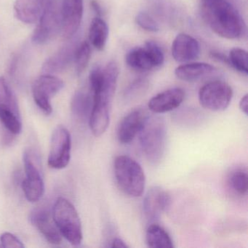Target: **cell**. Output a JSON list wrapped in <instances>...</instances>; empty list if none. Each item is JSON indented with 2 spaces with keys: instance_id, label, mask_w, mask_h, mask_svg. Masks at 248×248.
I'll return each instance as SVG.
<instances>
[{
  "instance_id": "cell-18",
  "label": "cell",
  "mask_w": 248,
  "mask_h": 248,
  "mask_svg": "<svg viewBox=\"0 0 248 248\" xmlns=\"http://www.w3.org/2000/svg\"><path fill=\"white\" fill-rule=\"evenodd\" d=\"M184 98L185 93L181 88H171L154 96L149 101L148 108L155 114H163L179 107Z\"/></svg>"
},
{
  "instance_id": "cell-8",
  "label": "cell",
  "mask_w": 248,
  "mask_h": 248,
  "mask_svg": "<svg viewBox=\"0 0 248 248\" xmlns=\"http://www.w3.org/2000/svg\"><path fill=\"white\" fill-rule=\"evenodd\" d=\"M0 121L12 134H19L22 130L18 101L4 78H0Z\"/></svg>"
},
{
  "instance_id": "cell-24",
  "label": "cell",
  "mask_w": 248,
  "mask_h": 248,
  "mask_svg": "<svg viewBox=\"0 0 248 248\" xmlns=\"http://www.w3.org/2000/svg\"><path fill=\"white\" fill-rule=\"evenodd\" d=\"M227 184L230 189L239 196L248 194V174L245 167L238 166L232 168L228 174Z\"/></svg>"
},
{
  "instance_id": "cell-14",
  "label": "cell",
  "mask_w": 248,
  "mask_h": 248,
  "mask_svg": "<svg viewBox=\"0 0 248 248\" xmlns=\"http://www.w3.org/2000/svg\"><path fill=\"white\" fill-rule=\"evenodd\" d=\"M170 197L168 193L159 186H153L147 191L143 200V209L149 221L155 222L170 204Z\"/></svg>"
},
{
  "instance_id": "cell-9",
  "label": "cell",
  "mask_w": 248,
  "mask_h": 248,
  "mask_svg": "<svg viewBox=\"0 0 248 248\" xmlns=\"http://www.w3.org/2000/svg\"><path fill=\"white\" fill-rule=\"evenodd\" d=\"M233 97L230 85L223 81H212L199 91V101L203 108L212 111H224Z\"/></svg>"
},
{
  "instance_id": "cell-23",
  "label": "cell",
  "mask_w": 248,
  "mask_h": 248,
  "mask_svg": "<svg viewBox=\"0 0 248 248\" xmlns=\"http://www.w3.org/2000/svg\"><path fill=\"white\" fill-rule=\"evenodd\" d=\"M146 242L152 248H173L174 245L168 232L159 225L153 223L146 232Z\"/></svg>"
},
{
  "instance_id": "cell-6",
  "label": "cell",
  "mask_w": 248,
  "mask_h": 248,
  "mask_svg": "<svg viewBox=\"0 0 248 248\" xmlns=\"http://www.w3.org/2000/svg\"><path fill=\"white\" fill-rule=\"evenodd\" d=\"M23 159L26 173L22 183L23 191L29 202H36L40 200L45 193L40 157L35 151L30 149L24 152Z\"/></svg>"
},
{
  "instance_id": "cell-28",
  "label": "cell",
  "mask_w": 248,
  "mask_h": 248,
  "mask_svg": "<svg viewBox=\"0 0 248 248\" xmlns=\"http://www.w3.org/2000/svg\"><path fill=\"white\" fill-rule=\"evenodd\" d=\"M136 22L140 28L151 32H156L159 30V24L149 14L139 13L136 17Z\"/></svg>"
},
{
  "instance_id": "cell-29",
  "label": "cell",
  "mask_w": 248,
  "mask_h": 248,
  "mask_svg": "<svg viewBox=\"0 0 248 248\" xmlns=\"http://www.w3.org/2000/svg\"><path fill=\"white\" fill-rule=\"evenodd\" d=\"M1 246L5 248H23L24 245L21 240L13 233L5 232L0 237Z\"/></svg>"
},
{
  "instance_id": "cell-7",
  "label": "cell",
  "mask_w": 248,
  "mask_h": 248,
  "mask_svg": "<svg viewBox=\"0 0 248 248\" xmlns=\"http://www.w3.org/2000/svg\"><path fill=\"white\" fill-rule=\"evenodd\" d=\"M44 6L32 36L33 43L37 45L47 43L62 29L61 0H47Z\"/></svg>"
},
{
  "instance_id": "cell-22",
  "label": "cell",
  "mask_w": 248,
  "mask_h": 248,
  "mask_svg": "<svg viewBox=\"0 0 248 248\" xmlns=\"http://www.w3.org/2000/svg\"><path fill=\"white\" fill-rule=\"evenodd\" d=\"M93 98L91 89L85 91L80 90L77 91L73 96L71 104V108L73 114L76 116L77 118L82 121L89 120L92 111Z\"/></svg>"
},
{
  "instance_id": "cell-25",
  "label": "cell",
  "mask_w": 248,
  "mask_h": 248,
  "mask_svg": "<svg viewBox=\"0 0 248 248\" xmlns=\"http://www.w3.org/2000/svg\"><path fill=\"white\" fill-rule=\"evenodd\" d=\"M108 37V27L107 23L100 17L94 18L89 29V40L92 46L97 50H104Z\"/></svg>"
},
{
  "instance_id": "cell-33",
  "label": "cell",
  "mask_w": 248,
  "mask_h": 248,
  "mask_svg": "<svg viewBox=\"0 0 248 248\" xmlns=\"http://www.w3.org/2000/svg\"><path fill=\"white\" fill-rule=\"evenodd\" d=\"M47 0H42V2H43V6H44L45 4L46 3V2H47Z\"/></svg>"
},
{
  "instance_id": "cell-16",
  "label": "cell",
  "mask_w": 248,
  "mask_h": 248,
  "mask_svg": "<svg viewBox=\"0 0 248 248\" xmlns=\"http://www.w3.org/2000/svg\"><path fill=\"white\" fill-rule=\"evenodd\" d=\"M62 31L65 38L76 34L83 16V0H62Z\"/></svg>"
},
{
  "instance_id": "cell-26",
  "label": "cell",
  "mask_w": 248,
  "mask_h": 248,
  "mask_svg": "<svg viewBox=\"0 0 248 248\" xmlns=\"http://www.w3.org/2000/svg\"><path fill=\"white\" fill-rule=\"evenodd\" d=\"M227 62H229L232 67L238 72L248 75V56L246 50L239 47L232 49L229 53Z\"/></svg>"
},
{
  "instance_id": "cell-19",
  "label": "cell",
  "mask_w": 248,
  "mask_h": 248,
  "mask_svg": "<svg viewBox=\"0 0 248 248\" xmlns=\"http://www.w3.org/2000/svg\"><path fill=\"white\" fill-rule=\"evenodd\" d=\"M77 47L78 46L74 43L66 44L62 47L46 61L43 66V72L52 75L64 70L75 59Z\"/></svg>"
},
{
  "instance_id": "cell-30",
  "label": "cell",
  "mask_w": 248,
  "mask_h": 248,
  "mask_svg": "<svg viewBox=\"0 0 248 248\" xmlns=\"http://www.w3.org/2000/svg\"><path fill=\"white\" fill-rule=\"evenodd\" d=\"M110 243H111V245H109V247H111V248H129L128 245L121 238H114Z\"/></svg>"
},
{
  "instance_id": "cell-12",
  "label": "cell",
  "mask_w": 248,
  "mask_h": 248,
  "mask_svg": "<svg viewBox=\"0 0 248 248\" xmlns=\"http://www.w3.org/2000/svg\"><path fill=\"white\" fill-rule=\"evenodd\" d=\"M72 139L69 130L63 126H58L50 140L48 165L53 169H63L69 165L71 159Z\"/></svg>"
},
{
  "instance_id": "cell-27",
  "label": "cell",
  "mask_w": 248,
  "mask_h": 248,
  "mask_svg": "<svg viewBox=\"0 0 248 248\" xmlns=\"http://www.w3.org/2000/svg\"><path fill=\"white\" fill-rule=\"evenodd\" d=\"M91 56V49L89 43L85 41L77 47L75 59L76 70L78 75L84 72L89 63Z\"/></svg>"
},
{
  "instance_id": "cell-31",
  "label": "cell",
  "mask_w": 248,
  "mask_h": 248,
  "mask_svg": "<svg viewBox=\"0 0 248 248\" xmlns=\"http://www.w3.org/2000/svg\"><path fill=\"white\" fill-rule=\"evenodd\" d=\"M248 94L244 95L242 98H241L240 101H239V108L241 111L245 114L248 115Z\"/></svg>"
},
{
  "instance_id": "cell-17",
  "label": "cell",
  "mask_w": 248,
  "mask_h": 248,
  "mask_svg": "<svg viewBox=\"0 0 248 248\" xmlns=\"http://www.w3.org/2000/svg\"><path fill=\"white\" fill-rule=\"evenodd\" d=\"M171 53L174 60L178 63L191 62L200 56V44L191 35L181 33L174 39Z\"/></svg>"
},
{
  "instance_id": "cell-2",
  "label": "cell",
  "mask_w": 248,
  "mask_h": 248,
  "mask_svg": "<svg viewBox=\"0 0 248 248\" xmlns=\"http://www.w3.org/2000/svg\"><path fill=\"white\" fill-rule=\"evenodd\" d=\"M199 3L202 17L217 35L229 40L243 35L245 22L229 0H199Z\"/></svg>"
},
{
  "instance_id": "cell-21",
  "label": "cell",
  "mask_w": 248,
  "mask_h": 248,
  "mask_svg": "<svg viewBox=\"0 0 248 248\" xmlns=\"http://www.w3.org/2000/svg\"><path fill=\"white\" fill-rule=\"evenodd\" d=\"M215 67L207 63H188L178 66L175 75L184 82H195L214 72Z\"/></svg>"
},
{
  "instance_id": "cell-3",
  "label": "cell",
  "mask_w": 248,
  "mask_h": 248,
  "mask_svg": "<svg viewBox=\"0 0 248 248\" xmlns=\"http://www.w3.org/2000/svg\"><path fill=\"white\" fill-rule=\"evenodd\" d=\"M139 135L146 159L151 163H159L163 157L166 146V124L163 117L148 116Z\"/></svg>"
},
{
  "instance_id": "cell-32",
  "label": "cell",
  "mask_w": 248,
  "mask_h": 248,
  "mask_svg": "<svg viewBox=\"0 0 248 248\" xmlns=\"http://www.w3.org/2000/svg\"><path fill=\"white\" fill-rule=\"evenodd\" d=\"M92 7L93 8L94 11L96 12V14H98V15H101V8L100 7V5H98V2H92Z\"/></svg>"
},
{
  "instance_id": "cell-5",
  "label": "cell",
  "mask_w": 248,
  "mask_h": 248,
  "mask_svg": "<svg viewBox=\"0 0 248 248\" xmlns=\"http://www.w3.org/2000/svg\"><path fill=\"white\" fill-rule=\"evenodd\" d=\"M52 213L62 236L72 245H80L82 240V223L72 203L63 197H59L55 202Z\"/></svg>"
},
{
  "instance_id": "cell-13",
  "label": "cell",
  "mask_w": 248,
  "mask_h": 248,
  "mask_svg": "<svg viewBox=\"0 0 248 248\" xmlns=\"http://www.w3.org/2000/svg\"><path fill=\"white\" fill-rule=\"evenodd\" d=\"M31 224L43 234L46 240L53 245L62 243L63 236L53 220V213L47 207H38L30 213Z\"/></svg>"
},
{
  "instance_id": "cell-15",
  "label": "cell",
  "mask_w": 248,
  "mask_h": 248,
  "mask_svg": "<svg viewBox=\"0 0 248 248\" xmlns=\"http://www.w3.org/2000/svg\"><path fill=\"white\" fill-rule=\"evenodd\" d=\"M149 114L143 108H136L124 116L117 127V136L120 143L127 144L139 135Z\"/></svg>"
},
{
  "instance_id": "cell-11",
  "label": "cell",
  "mask_w": 248,
  "mask_h": 248,
  "mask_svg": "<svg viewBox=\"0 0 248 248\" xmlns=\"http://www.w3.org/2000/svg\"><path fill=\"white\" fill-rule=\"evenodd\" d=\"M64 87V83L60 78L50 74L39 77L32 86V95L37 107L46 114L53 111L51 100Z\"/></svg>"
},
{
  "instance_id": "cell-4",
  "label": "cell",
  "mask_w": 248,
  "mask_h": 248,
  "mask_svg": "<svg viewBox=\"0 0 248 248\" xmlns=\"http://www.w3.org/2000/svg\"><path fill=\"white\" fill-rule=\"evenodd\" d=\"M114 175L119 188L126 195L139 197L144 192L146 175L139 162L125 155L116 157Z\"/></svg>"
},
{
  "instance_id": "cell-20",
  "label": "cell",
  "mask_w": 248,
  "mask_h": 248,
  "mask_svg": "<svg viewBox=\"0 0 248 248\" xmlns=\"http://www.w3.org/2000/svg\"><path fill=\"white\" fill-rule=\"evenodd\" d=\"M42 0H16L14 11L16 18L24 24H34L41 16Z\"/></svg>"
},
{
  "instance_id": "cell-1",
  "label": "cell",
  "mask_w": 248,
  "mask_h": 248,
  "mask_svg": "<svg viewBox=\"0 0 248 248\" xmlns=\"http://www.w3.org/2000/svg\"><path fill=\"white\" fill-rule=\"evenodd\" d=\"M119 73L118 65L111 62L104 68L95 66L90 74L89 88L93 93V104L89 124L95 137L102 136L109 125Z\"/></svg>"
},
{
  "instance_id": "cell-10",
  "label": "cell",
  "mask_w": 248,
  "mask_h": 248,
  "mask_svg": "<svg viewBox=\"0 0 248 248\" xmlns=\"http://www.w3.org/2000/svg\"><path fill=\"white\" fill-rule=\"evenodd\" d=\"M163 51L159 45L149 41L144 47H136L128 52L125 56L127 66L140 72L150 71L159 67L164 63Z\"/></svg>"
}]
</instances>
